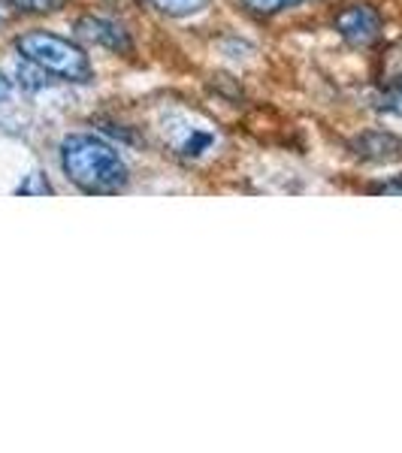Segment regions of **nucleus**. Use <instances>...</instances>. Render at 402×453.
<instances>
[{
	"label": "nucleus",
	"mask_w": 402,
	"mask_h": 453,
	"mask_svg": "<svg viewBox=\"0 0 402 453\" xmlns=\"http://www.w3.org/2000/svg\"><path fill=\"white\" fill-rule=\"evenodd\" d=\"M61 170L85 194H119L128 185L121 155L91 134H73L61 142Z\"/></svg>",
	"instance_id": "f257e3e1"
},
{
	"label": "nucleus",
	"mask_w": 402,
	"mask_h": 453,
	"mask_svg": "<svg viewBox=\"0 0 402 453\" xmlns=\"http://www.w3.org/2000/svg\"><path fill=\"white\" fill-rule=\"evenodd\" d=\"M16 52L21 55V61L36 64L49 76L67 79V82H91L94 79V67L85 49L52 31H27L16 36Z\"/></svg>",
	"instance_id": "f03ea898"
},
{
	"label": "nucleus",
	"mask_w": 402,
	"mask_h": 453,
	"mask_svg": "<svg viewBox=\"0 0 402 453\" xmlns=\"http://www.w3.org/2000/svg\"><path fill=\"white\" fill-rule=\"evenodd\" d=\"M336 31L351 46H372L382 36V16L375 6L367 4H351L342 12H336Z\"/></svg>",
	"instance_id": "7ed1b4c3"
},
{
	"label": "nucleus",
	"mask_w": 402,
	"mask_h": 453,
	"mask_svg": "<svg viewBox=\"0 0 402 453\" xmlns=\"http://www.w3.org/2000/svg\"><path fill=\"white\" fill-rule=\"evenodd\" d=\"M76 31H79V36H85L88 42H94V46H104V49H109V52H119V55L134 52V42H130L128 31H124L121 25H115V21H109V19L85 16V19L76 21Z\"/></svg>",
	"instance_id": "20e7f679"
},
{
	"label": "nucleus",
	"mask_w": 402,
	"mask_h": 453,
	"mask_svg": "<svg viewBox=\"0 0 402 453\" xmlns=\"http://www.w3.org/2000/svg\"><path fill=\"white\" fill-rule=\"evenodd\" d=\"M357 149H360V155L369 160H393V157H399L402 142L390 134H367L360 142H357Z\"/></svg>",
	"instance_id": "39448f33"
},
{
	"label": "nucleus",
	"mask_w": 402,
	"mask_h": 453,
	"mask_svg": "<svg viewBox=\"0 0 402 453\" xmlns=\"http://www.w3.org/2000/svg\"><path fill=\"white\" fill-rule=\"evenodd\" d=\"M149 4L170 19H188V16H197L200 10H206L209 0H149Z\"/></svg>",
	"instance_id": "423d86ee"
},
{
	"label": "nucleus",
	"mask_w": 402,
	"mask_h": 453,
	"mask_svg": "<svg viewBox=\"0 0 402 453\" xmlns=\"http://www.w3.org/2000/svg\"><path fill=\"white\" fill-rule=\"evenodd\" d=\"M19 82L27 88V91H40V88H46L52 79H49L46 70H40L36 64L25 61V67H19Z\"/></svg>",
	"instance_id": "0eeeda50"
},
{
	"label": "nucleus",
	"mask_w": 402,
	"mask_h": 453,
	"mask_svg": "<svg viewBox=\"0 0 402 453\" xmlns=\"http://www.w3.org/2000/svg\"><path fill=\"white\" fill-rule=\"evenodd\" d=\"M251 12H258V16H275V12L288 10V6H297L303 4V0H243Z\"/></svg>",
	"instance_id": "6e6552de"
},
{
	"label": "nucleus",
	"mask_w": 402,
	"mask_h": 453,
	"mask_svg": "<svg viewBox=\"0 0 402 453\" xmlns=\"http://www.w3.org/2000/svg\"><path fill=\"white\" fill-rule=\"evenodd\" d=\"M16 194H21V196H31V194L46 196V194H52V185H49L43 173H31V175H27V181H21V185L16 188Z\"/></svg>",
	"instance_id": "1a4fd4ad"
},
{
	"label": "nucleus",
	"mask_w": 402,
	"mask_h": 453,
	"mask_svg": "<svg viewBox=\"0 0 402 453\" xmlns=\"http://www.w3.org/2000/svg\"><path fill=\"white\" fill-rule=\"evenodd\" d=\"M10 6H16L21 12H52L58 10L61 0H6Z\"/></svg>",
	"instance_id": "9d476101"
},
{
	"label": "nucleus",
	"mask_w": 402,
	"mask_h": 453,
	"mask_svg": "<svg viewBox=\"0 0 402 453\" xmlns=\"http://www.w3.org/2000/svg\"><path fill=\"white\" fill-rule=\"evenodd\" d=\"M382 109H384V112L399 115V119H402V85H397V88H390V91H387V97L382 100Z\"/></svg>",
	"instance_id": "9b49d317"
},
{
	"label": "nucleus",
	"mask_w": 402,
	"mask_h": 453,
	"mask_svg": "<svg viewBox=\"0 0 402 453\" xmlns=\"http://www.w3.org/2000/svg\"><path fill=\"white\" fill-rule=\"evenodd\" d=\"M10 97H12V82L4 76V73H0V104H4V100H10Z\"/></svg>",
	"instance_id": "f8f14e48"
},
{
	"label": "nucleus",
	"mask_w": 402,
	"mask_h": 453,
	"mask_svg": "<svg viewBox=\"0 0 402 453\" xmlns=\"http://www.w3.org/2000/svg\"><path fill=\"white\" fill-rule=\"evenodd\" d=\"M6 19H10V4H6V0H0V25H4Z\"/></svg>",
	"instance_id": "ddd939ff"
}]
</instances>
